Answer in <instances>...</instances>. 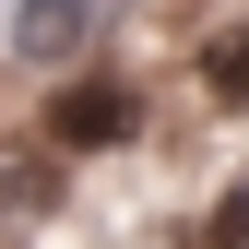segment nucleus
I'll use <instances>...</instances> for the list:
<instances>
[{"instance_id": "f257e3e1", "label": "nucleus", "mask_w": 249, "mask_h": 249, "mask_svg": "<svg viewBox=\"0 0 249 249\" xmlns=\"http://www.w3.org/2000/svg\"><path fill=\"white\" fill-rule=\"evenodd\" d=\"M131 131H142L131 83H59L48 95V142L59 154H95V142H131Z\"/></svg>"}, {"instance_id": "f03ea898", "label": "nucleus", "mask_w": 249, "mask_h": 249, "mask_svg": "<svg viewBox=\"0 0 249 249\" xmlns=\"http://www.w3.org/2000/svg\"><path fill=\"white\" fill-rule=\"evenodd\" d=\"M83 36H95V0H24V24H12L24 59H71Z\"/></svg>"}, {"instance_id": "7ed1b4c3", "label": "nucleus", "mask_w": 249, "mask_h": 249, "mask_svg": "<svg viewBox=\"0 0 249 249\" xmlns=\"http://www.w3.org/2000/svg\"><path fill=\"white\" fill-rule=\"evenodd\" d=\"M202 95L226 107V119H249V24H237V36H213V48H202Z\"/></svg>"}]
</instances>
